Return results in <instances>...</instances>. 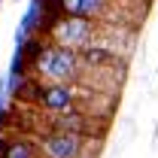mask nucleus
Instances as JSON below:
<instances>
[{
	"label": "nucleus",
	"mask_w": 158,
	"mask_h": 158,
	"mask_svg": "<svg viewBox=\"0 0 158 158\" xmlns=\"http://www.w3.org/2000/svg\"><path fill=\"white\" fill-rule=\"evenodd\" d=\"M82 70H85V64L79 58V49H67V46H58L52 40H46L31 58V76L43 79V82L76 85L82 79Z\"/></svg>",
	"instance_id": "nucleus-1"
},
{
	"label": "nucleus",
	"mask_w": 158,
	"mask_h": 158,
	"mask_svg": "<svg viewBox=\"0 0 158 158\" xmlns=\"http://www.w3.org/2000/svg\"><path fill=\"white\" fill-rule=\"evenodd\" d=\"M15 98L21 103H31L40 113H64L73 110L79 103V85H67V82H43V79H27Z\"/></svg>",
	"instance_id": "nucleus-2"
},
{
	"label": "nucleus",
	"mask_w": 158,
	"mask_h": 158,
	"mask_svg": "<svg viewBox=\"0 0 158 158\" xmlns=\"http://www.w3.org/2000/svg\"><path fill=\"white\" fill-rule=\"evenodd\" d=\"M100 34V21L82 19V15H70V12H58L46 27V40L67 46V49H82Z\"/></svg>",
	"instance_id": "nucleus-3"
},
{
	"label": "nucleus",
	"mask_w": 158,
	"mask_h": 158,
	"mask_svg": "<svg viewBox=\"0 0 158 158\" xmlns=\"http://www.w3.org/2000/svg\"><path fill=\"white\" fill-rule=\"evenodd\" d=\"M34 137H37L40 158H85L91 155V146L100 143V140H88L70 131H40Z\"/></svg>",
	"instance_id": "nucleus-4"
},
{
	"label": "nucleus",
	"mask_w": 158,
	"mask_h": 158,
	"mask_svg": "<svg viewBox=\"0 0 158 158\" xmlns=\"http://www.w3.org/2000/svg\"><path fill=\"white\" fill-rule=\"evenodd\" d=\"M0 158H40L37 137L27 131H12L0 143Z\"/></svg>",
	"instance_id": "nucleus-5"
},
{
	"label": "nucleus",
	"mask_w": 158,
	"mask_h": 158,
	"mask_svg": "<svg viewBox=\"0 0 158 158\" xmlns=\"http://www.w3.org/2000/svg\"><path fill=\"white\" fill-rule=\"evenodd\" d=\"M113 3H116V0H58V9L61 12H70V15L103 21L106 12L113 9Z\"/></svg>",
	"instance_id": "nucleus-6"
}]
</instances>
